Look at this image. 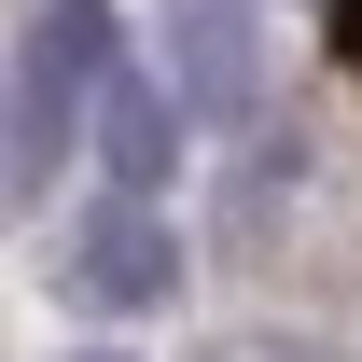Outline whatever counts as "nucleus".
Returning <instances> with one entry per match:
<instances>
[{
	"label": "nucleus",
	"instance_id": "3",
	"mask_svg": "<svg viewBox=\"0 0 362 362\" xmlns=\"http://www.w3.org/2000/svg\"><path fill=\"white\" fill-rule=\"evenodd\" d=\"M168 98H181V126H251V98H265L251 0H168Z\"/></svg>",
	"mask_w": 362,
	"mask_h": 362
},
{
	"label": "nucleus",
	"instance_id": "1",
	"mask_svg": "<svg viewBox=\"0 0 362 362\" xmlns=\"http://www.w3.org/2000/svg\"><path fill=\"white\" fill-rule=\"evenodd\" d=\"M126 56L112 0H28V28L0 56V195H42L98 126V70Z\"/></svg>",
	"mask_w": 362,
	"mask_h": 362
},
{
	"label": "nucleus",
	"instance_id": "5",
	"mask_svg": "<svg viewBox=\"0 0 362 362\" xmlns=\"http://www.w3.org/2000/svg\"><path fill=\"white\" fill-rule=\"evenodd\" d=\"M334 56H349V84H362V0H334Z\"/></svg>",
	"mask_w": 362,
	"mask_h": 362
},
{
	"label": "nucleus",
	"instance_id": "4",
	"mask_svg": "<svg viewBox=\"0 0 362 362\" xmlns=\"http://www.w3.org/2000/svg\"><path fill=\"white\" fill-rule=\"evenodd\" d=\"M98 168H112V195H139V209H168V181H181V153H195V126H181V98H168V70L153 56H112L98 70Z\"/></svg>",
	"mask_w": 362,
	"mask_h": 362
},
{
	"label": "nucleus",
	"instance_id": "2",
	"mask_svg": "<svg viewBox=\"0 0 362 362\" xmlns=\"http://www.w3.org/2000/svg\"><path fill=\"white\" fill-rule=\"evenodd\" d=\"M56 293H70L84 320H153V307H181V223L139 209V195H98L84 223H70V251H56Z\"/></svg>",
	"mask_w": 362,
	"mask_h": 362
},
{
	"label": "nucleus",
	"instance_id": "6",
	"mask_svg": "<svg viewBox=\"0 0 362 362\" xmlns=\"http://www.w3.org/2000/svg\"><path fill=\"white\" fill-rule=\"evenodd\" d=\"M70 362H139V349H70Z\"/></svg>",
	"mask_w": 362,
	"mask_h": 362
}]
</instances>
